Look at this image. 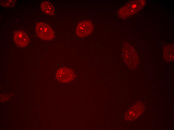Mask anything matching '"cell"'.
<instances>
[{
	"label": "cell",
	"instance_id": "cell-1",
	"mask_svg": "<svg viewBox=\"0 0 174 130\" xmlns=\"http://www.w3.org/2000/svg\"><path fill=\"white\" fill-rule=\"evenodd\" d=\"M145 2L144 0H136L127 3L120 10L119 16L125 18L134 14L143 7Z\"/></svg>",
	"mask_w": 174,
	"mask_h": 130
},
{
	"label": "cell",
	"instance_id": "cell-2",
	"mask_svg": "<svg viewBox=\"0 0 174 130\" xmlns=\"http://www.w3.org/2000/svg\"><path fill=\"white\" fill-rule=\"evenodd\" d=\"M36 31L38 36L44 40H51L54 36V32L52 28L43 22H39L36 24Z\"/></svg>",
	"mask_w": 174,
	"mask_h": 130
},
{
	"label": "cell",
	"instance_id": "cell-3",
	"mask_svg": "<svg viewBox=\"0 0 174 130\" xmlns=\"http://www.w3.org/2000/svg\"><path fill=\"white\" fill-rule=\"evenodd\" d=\"M56 76L57 80L60 82L67 83L74 79L75 74L72 69L67 67H62L58 69Z\"/></svg>",
	"mask_w": 174,
	"mask_h": 130
},
{
	"label": "cell",
	"instance_id": "cell-4",
	"mask_svg": "<svg viewBox=\"0 0 174 130\" xmlns=\"http://www.w3.org/2000/svg\"><path fill=\"white\" fill-rule=\"evenodd\" d=\"M93 28L92 24L90 22L85 20L79 22L76 29V35L79 37H84L90 34Z\"/></svg>",
	"mask_w": 174,
	"mask_h": 130
},
{
	"label": "cell",
	"instance_id": "cell-5",
	"mask_svg": "<svg viewBox=\"0 0 174 130\" xmlns=\"http://www.w3.org/2000/svg\"><path fill=\"white\" fill-rule=\"evenodd\" d=\"M144 110V106L142 103L135 104L126 113V118L128 120L134 119L140 115Z\"/></svg>",
	"mask_w": 174,
	"mask_h": 130
},
{
	"label": "cell",
	"instance_id": "cell-6",
	"mask_svg": "<svg viewBox=\"0 0 174 130\" xmlns=\"http://www.w3.org/2000/svg\"><path fill=\"white\" fill-rule=\"evenodd\" d=\"M14 40L16 44L20 47L26 46L29 42V38L27 34L20 30L16 31L14 33Z\"/></svg>",
	"mask_w": 174,
	"mask_h": 130
},
{
	"label": "cell",
	"instance_id": "cell-7",
	"mask_svg": "<svg viewBox=\"0 0 174 130\" xmlns=\"http://www.w3.org/2000/svg\"><path fill=\"white\" fill-rule=\"evenodd\" d=\"M40 8L42 11L46 14L53 16L54 14L55 10L53 5L48 1H44L42 2Z\"/></svg>",
	"mask_w": 174,
	"mask_h": 130
},
{
	"label": "cell",
	"instance_id": "cell-8",
	"mask_svg": "<svg viewBox=\"0 0 174 130\" xmlns=\"http://www.w3.org/2000/svg\"><path fill=\"white\" fill-rule=\"evenodd\" d=\"M0 4L4 7L10 8L13 6L15 3L14 0H2L0 2Z\"/></svg>",
	"mask_w": 174,
	"mask_h": 130
}]
</instances>
